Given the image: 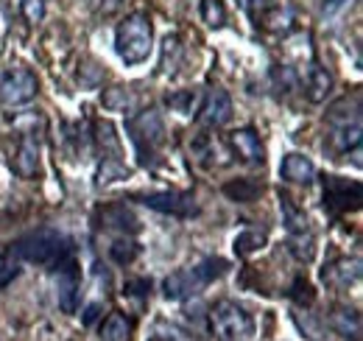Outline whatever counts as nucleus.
<instances>
[{
  "mask_svg": "<svg viewBox=\"0 0 363 341\" xmlns=\"http://www.w3.org/2000/svg\"><path fill=\"white\" fill-rule=\"evenodd\" d=\"M227 269H229V263L221 260V257H207V260H201V263H196V266H184V269H179V271H174V274L165 277L162 294L168 299H177V302L196 297V294H201L213 280H218Z\"/></svg>",
  "mask_w": 363,
  "mask_h": 341,
  "instance_id": "nucleus-1",
  "label": "nucleus"
},
{
  "mask_svg": "<svg viewBox=\"0 0 363 341\" xmlns=\"http://www.w3.org/2000/svg\"><path fill=\"white\" fill-rule=\"evenodd\" d=\"M14 252L20 257H26V260H31V263L56 266V269H59V266H65V263L70 260L73 247H70V241H67L62 232H56V229H37V232L26 235L23 241H17Z\"/></svg>",
  "mask_w": 363,
  "mask_h": 341,
  "instance_id": "nucleus-2",
  "label": "nucleus"
},
{
  "mask_svg": "<svg viewBox=\"0 0 363 341\" xmlns=\"http://www.w3.org/2000/svg\"><path fill=\"white\" fill-rule=\"evenodd\" d=\"M154 48V28L145 14H129L115 28V50L126 65H140Z\"/></svg>",
  "mask_w": 363,
  "mask_h": 341,
  "instance_id": "nucleus-3",
  "label": "nucleus"
},
{
  "mask_svg": "<svg viewBox=\"0 0 363 341\" xmlns=\"http://www.w3.org/2000/svg\"><path fill=\"white\" fill-rule=\"evenodd\" d=\"M210 333L218 341H249L255 333V322L238 302L221 299L210 308Z\"/></svg>",
  "mask_w": 363,
  "mask_h": 341,
  "instance_id": "nucleus-4",
  "label": "nucleus"
},
{
  "mask_svg": "<svg viewBox=\"0 0 363 341\" xmlns=\"http://www.w3.org/2000/svg\"><path fill=\"white\" fill-rule=\"evenodd\" d=\"M129 134H132V143L140 154V163H148L157 154V148L165 143L162 115L157 109H143L140 115L129 121Z\"/></svg>",
  "mask_w": 363,
  "mask_h": 341,
  "instance_id": "nucleus-5",
  "label": "nucleus"
},
{
  "mask_svg": "<svg viewBox=\"0 0 363 341\" xmlns=\"http://www.w3.org/2000/svg\"><path fill=\"white\" fill-rule=\"evenodd\" d=\"M37 76L26 67H17V70H9L3 79H0V104L3 107H23L28 101L37 98Z\"/></svg>",
  "mask_w": 363,
  "mask_h": 341,
  "instance_id": "nucleus-6",
  "label": "nucleus"
},
{
  "mask_svg": "<svg viewBox=\"0 0 363 341\" xmlns=\"http://www.w3.org/2000/svg\"><path fill=\"white\" fill-rule=\"evenodd\" d=\"M229 118H232V98H229L227 90L221 87H210L201 98V107H199V124L210 129L227 126Z\"/></svg>",
  "mask_w": 363,
  "mask_h": 341,
  "instance_id": "nucleus-7",
  "label": "nucleus"
},
{
  "mask_svg": "<svg viewBox=\"0 0 363 341\" xmlns=\"http://www.w3.org/2000/svg\"><path fill=\"white\" fill-rule=\"evenodd\" d=\"M143 205L148 210L177 215V218H190V215L199 213L193 193H177V190L174 193H148V196H143Z\"/></svg>",
  "mask_w": 363,
  "mask_h": 341,
  "instance_id": "nucleus-8",
  "label": "nucleus"
},
{
  "mask_svg": "<svg viewBox=\"0 0 363 341\" xmlns=\"http://www.w3.org/2000/svg\"><path fill=\"white\" fill-rule=\"evenodd\" d=\"M229 146H232L235 157L246 166H263L266 163V148H263L255 129H235L229 134Z\"/></svg>",
  "mask_w": 363,
  "mask_h": 341,
  "instance_id": "nucleus-9",
  "label": "nucleus"
},
{
  "mask_svg": "<svg viewBox=\"0 0 363 341\" xmlns=\"http://www.w3.org/2000/svg\"><path fill=\"white\" fill-rule=\"evenodd\" d=\"M321 280L330 286V288H350L361 280V260L358 257H335L333 263H327L321 269Z\"/></svg>",
  "mask_w": 363,
  "mask_h": 341,
  "instance_id": "nucleus-10",
  "label": "nucleus"
},
{
  "mask_svg": "<svg viewBox=\"0 0 363 341\" xmlns=\"http://www.w3.org/2000/svg\"><path fill=\"white\" fill-rule=\"evenodd\" d=\"M95 221H98V227H104V229H118V232H123V235H132V232L140 229L137 215L132 213L126 205H106V207H98Z\"/></svg>",
  "mask_w": 363,
  "mask_h": 341,
  "instance_id": "nucleus-11",
  "label": "nucleus"
},
{
  "mask_svg": "<svg viewBox=\"0 0 363 341\" xmlns=\"http://www.w3.org/2000/svg\"><path fill=\"white\" fill-rule=\"evenodd\" d=\"M11 168L20 179H34L40 173V143L31 134H23V140L17 146V154L11 160Z\"/></svg>",
  "mask_w": 363,
  "mask_h": 341,
  "instance_id": "nucleus-12",
  "label": "nucleus"
},
{
  "mask_svg": "<svg viewBox=\"0 0 363 341\" xmlns=\"http://www.w3.org/2000/svg\"><path fill=\"white\" fill-rule=\"evenodd\" d=\"M279 176L291 185H311L316 179V166L311 157L294 151V154H285V160L279 166Z\"/></svg>",
  "mask_w": 363,
  "mask_h": 341,
  "instance_id": "nucleus-13",
  "label": "nucleus"
},
{
  "mask_svg": "<svg viewBox=\"0 0 363 341\" xmlns=\"http://www.w3.org/2000/svg\"><path fill=\"white\" fill-rule=\"evenodd\" d=\"M361 188L358 185H347V182H338V176H330L327 179V190H324V205L333 210V213H341V210H350L358 205V196Z\"/></svg>",
  "mask_w": 363,
  "mask_h": 341,
  "instance_id": "nucleus-14",
  "label": "nucleus"
},
{
  "mask_svg": "<svg viewBox=\"0 0 363 341\" xmlns=\"http://www.w3.org/2000/svg\"><path fill=\"white\" fill-rule=\"evenodd\" d=\"M330 328L338 333V336H347V339H358L361 336V313L350 305H335L327 316Z\"/></svg>",
  "mask_w": 363,
  "mask_h": 341,
  "instance_id": "nucleus-15",
  "label": "nucleus"
},
{
  "mask_svg": "<svg viewBox=\"0 0 363 341\" xmlns=\"http://www.w3.org/2000/svg\"><path fill=\"white\" fill-rule=\"evenodd\" d=\"M330 92H333V76L318 62H311L308 70H305V95H308V101L321 104Z\"/></svg>",
  "mask_w": 363,
  "mask_h": 341,
  "instance_id": "nucleus-16",
  "label": "nucleus"
},
{
  "mask_svg": "<svg viewBox=\"0 0 363 341\" xmlns=\"http://www.w3.org/2000/svg\"><path fill=\"white\" fill-rule=\"evenodd\" d=\"M56 294H59V305H62V310H65V313H73V310H76V302H79V277H76V271H73V263H70V260L62 266Z\"/></svg>",
  "mask_w": 363,
  "mask_h": 341,
  "instance_id": "nucleus-17",
  "label": "nucleus"
},
{
  "mask_svg": "<svg viewBox=\"0 0 363 341\" xmlns=\"http://www.w3.org/2000/svg\"><path fill=\"white\" fill-rule=\"evenodd\" d=\"M190 154L196 157V163H201V166H207V168H213V166H221V146L216 143V137L213 134H204V131H199V134H193V140H190Z\"/></svg>",
  "mask_w": 363,
  "mask_h": 341,
  "instance_id": "nucleus-18",
  "label": "nucleus"
},
{
  "mask_svg": "<svg viewBox=\"0 0 363 341\" xmlns=\"http://www.w3.org/2000/svg\"><path fill=\"white\" fill-rule=\"evenodd\" d=\"M330 148L338 154H350L361 148V124H344V126H333L330 134Z\"/></svg>",
  "mask_w": 363,
  "mask_h": 341,
  "instance_id": "nucleus-19",
  "label": "nucleus"
},
{
  "mask_svg": "<svg viewBox=\"0 0 363 341\" xmlns=\"http://www.w3.org/2000/svg\"><path fill=\"white\" fill-rule=\"evenodd\" d=\"M132 319L123 313H109L101 325V341H129L132 339Z\"/></svg>",
  "mask_w": 363,
  "mask_h": 341,
  "instance_id": "nucleus-20",
  "label": "nucleus"
},
{
  "mask_svg": "<svg viewBox=\"0 0 363 341\" xmlns=\"http://www.w3.org/2000/svg\"><path fill=\"white\" fill-rule=\"evenodd\" d=\"M327 121H330V126L361 124V104H358V101H352V104H350V98H344V101H338V104L327 112Z\"/></svg>",
  "mask_w": 363,
  "mask_h": 341,
  "instance_id": "nucleus-21",
  "label": "nucleus"
},
{
  "mask_svg": "<svg viewBox=\"0 0 363 341\" xmlns=\"http://www.w3.org/2000/svg\"><path fill=\"white\" fill-rule=\"evenodd\" d=\"M182 56H184V48L177 34H168L162 40V59H160V67L162 73H177V67L182 65Z\"/></svg>",
  "mask_w": 363,
  "mask_h": 341,
  "instance_id": "nucleus-22",
  "label": "nucleus"
},
{
  "mask_svg": "<svg viewBox=\"0 0 363 341\" xmlns=\"http://www.w3.org/2000/svg\"><path fill=\"white\" fill-rule=\"evenodd\" d=\"M288 249H291V255L296 257L299 263H311L313 255H316V241H313V235L308 229L305 232H294L288 238Z\"/></svg>",
  "mask_w": 363,
  "mask_h": 341,
  "instance_id": "nucleus-23",
  "label": "nucleus"
},
{
  "mask_svg": "<svg viewBox=\"0 0 363 341\" xmlns=\"http://www.w3.org/2000/svg\"><path fill=\"white\" fill-rule=\"evenodd\" d=\"M224 193H227L229 199H235V202L249 205V202H255V199L263 193V185H257V182H252V179H238V182L224 185Z\"/></svg>",
  "mask_w": 363,
  "mask_h": 341,
  "instance_id": "nucleus-24",
  "label": "nucleus"
},
{
  "mask_svg": "<svg viewBox=\"0 0 363 341\" xmlns=\"http://www.w3.org/2000/svg\"><path fill=\"white\" fill-rule=\"evenodd\" d=\"M137 255H140L137 241L135 238H126V235H121V238L112 241V247H109V257H112L118 266H129V263H135Z\"/></svg>",
  "mask_w": 363,
  "mask_h": 341,
  "instance_id": "nucleus-25",
  "label": "nucleus"
},
{
  "mask_svg": "<svg viewBox=\"0 0 363 341\" xmlns=\"http://www.w3.org/2000/svg\"><path fill=\"white\" fill-rule=\"evenodd\" d=\"M104 107L112 112H129L135 107V95L126 87H112L104 92Z\"/></svg>",
  "mask_w": 363,
  "mask_h": 341,
  "instance_id": "nucleus-26",
  "label": "nucleus"
},
{
  "mask_svg": "<svg viewBox=\"0 0 363 341\" xmlns=\"http://www.w3.org/2000/svg\"><path fill=\"white\" fill-rule=\"evenodd\" d=\"M260 23L269 28V31H288L291 23H294V14L288 9H279V6H269L263 14H260Z\"/></svg>",
  "mask_w": 363,
  "mask_h": 341,
  "instance_id": "nucleus-27",
  "label": "nucleus"
},
{
  "mask_svg": "<svg viewBox=\"0 0 363 341\" xmlns=\"http://www.w3.org/2000/svg\"><path fill=\"white\" fill-rule=\"evenodd\" d=\"M263 247H266V232L263 229H246V232H240L235 238V252L238 255H252V252H257Z\"/></svg>",
  "mask_w": 363,
  "mask_h": 341,
  "instance_id": "nucleus-28",
  "label": "nucleus"
},
{
  "mask_svg": "<svg viewBox=\"0 0 363 341\" xmlns=\"http://www.w3.org/2000/svg\"><path fill=\"white\" fill-rule=\"evenodd\" d=\"M129 170L126 166L118 160V157H104V163H101V168L95 173V185L101 188V185H109V182H115V179H123Z\"/></svg>",
  "mask_w": 363,
  "mask_h": 341,
  "instance_id": "nucleus-29",
  "label": "nucleus"
},
{
  "mask_svg": "<svg viewBox=\"0 0 363 341\" xmlns=\"http://www.w3.org/2000/svg\"><path fill=\"white\" fill-rule=\"evenodd\" d=\"M201 20L210 28H221L227 23V9L221 0H201Z\"/></svg>",
  "mask_w": 363,
  "mask_h": 341,
  "instance_id": "nucleus-30",
  "label": "nucleus"
},
{
  "mask_svg": "<svg viewBox=\"0 0 363 341\" xmlns=\"http://www.w3.org/2000/svg\"><path fill=\"white\" fill-rule=\"evenodd\" d=\"M95 140L98 146L104 148V157H118V137H115V129L112 124H95Z\"/></svg>",
  "mask_w": 363,
  "mask_h": 341,
  "instance_id": "nucleus-31",
  "label": "nucleus"
},
{
  "mask_svg": "<svg viewBox=\"0 0 363 341\" xmlns=\"http://www.w3.org/2000/svg\"><path fill=\"white\" fill-rule=\"evenodd\" d=\"M17 11L28 26H37L45 20V0H17Z\"/></svg>",
  "mask_w": 363,
  "mask_h": 341,
  "instance_id": "nucleus-32",
  "label": "nucleus"
},
{
  "mask_svg": "<svg viewBox=\"0 0 363 341\" xmlns=\"http://www.w3.org/2000/svg\"><path fill=\"white\" fill-rule=\"evenodd\" d=\"M282 213H285V221H288V229H291V232H305V229H308L305 213H299L288 196H282Z\"/></svg>",
  "mask_w": 363,
  "mask_h": 341,
  "instance_id": "nucleus-33",
  "label": "nucleus"
},
{
  "mask_svg": "<svg viewBox=\"0 0 363 341\" xmlns=\"http://www.w3.org/2000/svg\"><path fill=\"white\" fill-rule=\"evenodd\" d=\"M291 297L296 299L299 305H311L316 294H313V286H311L308 280H302V277H299V280L294 283V291H291Z\"/></svg>",
  "mask_w": 363,
  "mask_h": 341,
  "instance_id": "nucleus-34",
  "label": "nucleus"
},
{
  "mask_svg": "<svg viewBox=\"0 0 363 341\" xmlns=\"http://www.w3.org/2000/svg\"><path fill=\"white\" fill-rule=\"evenodd\" d=\"M238 6H240L249 17H260V14L272 6V0H238Z\"/></svg>",
  "mask_w": 363,
  "mask_h": 341,
  "instance_id": "nucleus-35",
  "label": "nucleus"
},
{
  "mask_svg": "<svg viewBox=\"0 0 363 341\" xmlns=\"http://www.w3.org/2000/svg\"><path fill=\"white\" fill-rule=\"evenodd\" d=\"M347 6H350V0H321V14L324 17H333L341 9H347Z\"/></svg>",
  "mask_w": 363,
  "mask_h": 341,
  "instance_id": "nucleus-36",
  "label": "nucleus"
},
{
  "mask_svg": "<svg viewBox=\"0 0 363 341\" xmlns=\"http://www.w3.org/2000/svg\"><path fill=\"white\" fill-rule=\"evenodd\" d=\"M123 3H126V0H95V11H98V14H112V11H118Z\"/></svg>",
  "mask_w": 363,
  "mask_h": 341,
  "instance_id": "nucleus-37",
  "label": "nucleus"
},
{
  "mask_svg": "<svg viewBox=\"0 0 363 341\" xmlns=\"http://www.w3.org/2000/svg\"><path fill=\"white\" fill-rule=\"evenodd\" d=\"M352 341H358V339H352Z\"/></svg>",
  "mask_w": 363,
  "mask_h": 341,
  "instance_id": "nucleus-38",
  "label": "nucleus"
}]
</instances>
